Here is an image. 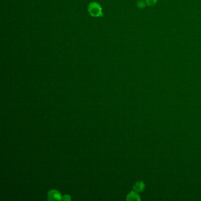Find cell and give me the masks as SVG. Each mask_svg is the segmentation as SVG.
Here are the masks:
<instances>
[{"label":"cell","mask_w":201,"mask_h":201,"mask_svg":"<svg viewBox=\"0 0 201 201\" xmlns=\"http://www.w3.org/2000/svg\"><path fill=\"white\" fill-rule=\"evenodd\" d=\"M145 184L142 182H136L134 186H133V189L136 191V192H142L145 189Z\"/></svg>","instance_id":"cell-4"},{"label":"cell","mask_w":201,"mask_h":201,"mask_svg":"<svg viewBox=\"0 0 201 201\" xmlns=\"http://www.w3.org/2000/svg\"><path fill=\"white\" fill-rule=\"evenodd\" d=\"M71 200H72V198H71V197H70L69 195H64L62 197V200H63V201H70Z\"/></svg>","instance_id":"cell-5"},{"label":"cell","mask_w":201,"mask_h":201,"mask_svg":"<svg viewBox=\"0 0 201 201\" xmlns=\"http://www.w3.org/2000/svg\"><path fill=\"white\" fill-rule=\"evenodd\" d=\"M127 201H140V197L139 195L135 192H131L127 197Z\"/></svg>","instance_id":"cell-3"},{"label":"cell","mask_w":201,"mask_h":201,"mask_svg":"<svg viewBox=\"0 0 201 201\" xmlns=\"http://www.w3.org/2000/svg\"><path fill=\"white\" fill-rule=\"evenodd\" d=\"M88 11L91 15L98 17L103 16V13L102 12V8L99 4L97 2H91L88 6Z\"/></svg>","instance_id":"cell-1"},{"label":"cell","mask_w":201,"mask_h":201,"mask_svg":"<svg viewBox=\"0 0 201 201\" xmlns=\"http://www.w3.org/2000/svg\"><path fill=\"white\" fill-rule=\"evenodd\" d=\"M48 199L50 201H60L62 200V197L60 193L55 189L50 191L47 194Z\"/></svg>","instance_id":"cell-2"},{"label":"cell","mask_w":201,"mask_h":201,"mask_svg":"<svg viewBox=\"0 0 201 201\" xmlns=\"http://www.w3.org/2000/svg\"><path fill=\"white\" fill-rule=\"evenodd\" d=\"M148 1L149 2V3L150 4H153V2L155 1V0H148Z\"/></svg>","instance_id":"cell-6"}]
</instances>
